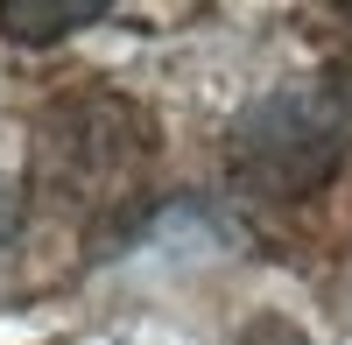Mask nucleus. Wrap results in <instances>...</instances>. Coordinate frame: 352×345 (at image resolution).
Returning a JSON list of instances; mask_svg holds the SVG:
<instances>
[{
    "mask_svg": "<svg viewBox=\"0 0 352 345\" xmlns=\"http://www.w3.org/2000/svg\"><path fill=\"white\" fill-rule=\"evenodd\" d=\"M106 8H85V0H0V36H14V43H28V49H43V43H56V36H71V28H92Z\"/></svg>",
    "mask_w": 352,
    "mask_h": 345,
    "instance_id": "nucleus-2",
    "label": "nucleus"
},
{
    "mask_svg": "<svg viewBox=\"0 0 352 345\" xmlns=\"http://www.w3.org/2000/svg\"><path fill=\"white\" fill-rule=\"evenodd\" d=\"M345 148H352V85H338V78L261 99L232 134L240 177H254L261 190H289V197L317 190Z\"/></svg>",
    "mask_w": 352,
    "mask_h": 345,
    "instance_id": "nucleus-1",
    "label": "nucleus"
},
{
    "mask_svg": "<svg viewBox=\"0 0 352 345\" xmlns=\"http://www.w3.org/2000/svg\"><path fill=\"white\" fill-rule=\"evenodd\" d=\"M240 345H310V331H296L289 318H254L240 331Z\"/></svg>",
    "mask_w": 352,
    "mask_h": 345,
    "instance_id": "nucleus-3",
    "label": "nucleus"
}]
</instances>
